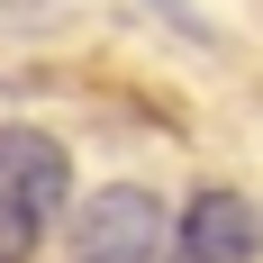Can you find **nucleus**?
Wrapping results in <instances>:
<instances>
[{"label":"nucleus","instance_id":"1","mask_svg":"<svg viewBox=\"0 0 263 263\" xmlns=\"http://www.w3.org/2000/svg\"><path fill=\"white\" fill-rule=\"evenodd\" d=\"M163 236H173V218H163L155 191L136 182H109L91 191L64 227V263H163Z\"/></svg>","mask_w":263,"mask_h":263},{"label":"nucleus","instance_id":"2","mask_svg":"<svg viewBox=\"0 0 263 263\" xmlns=\"http://www.w3.org/2000/svg\"><path fill=\"white\" fill-rule=\"evenodd\" d=\"M263 254V209L245 191H200L182 218H173V236H163V263H254Z\"/></svg>","mask_w":263,"mask_h":263},{"label":"nucleus","instance_id":"3","mask_svg":"<svg viewBox=\"0 0 263 263\" xmlns=\"http://www.w3.org/2000/svg\"><path fill=\"white\" fill-rule=\"evenodd\" d=\"M0 191L54 227L64 200H73V155H64L46 127H0Z\"/></svg>","mask_w":263,"mask_h":263},{"label":"nucleus","instance_id":"4","mask_svg":"<svg viewBox=\"0 0 263 263\" xmlns=\"http://www.w3.org/2000/svg\"><path fill=\"white\" fill-rule=\"evenodd\" d=\"M36 245H46V218H36V209H18V200L0 191V263H27Z\"/></svg>","mask_w":263,"mask_h":263}]
</instances>
